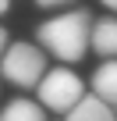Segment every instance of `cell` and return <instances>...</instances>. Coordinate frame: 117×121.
Masks as SVG:
<instances>
[{"label": "cell", "instance_id": "obj_1", "mask_svg": "<svg viewBox=\"0 0 117 121\" xmlns=\"http://www.w3.org/2000/svg\"><path fill=\"white\" fill-rule=\"evenodd\" d=\"M36 39L43 50H50L57 60L75 64L92 46V14L89 11H64L36 29Z\"/></svg>", "mask_w": 117, "mask_h": 121}, {"label": "cell", "instance_id": "obj_2", "mask_svg": "<svg viewBox=\"0 0 117 121\" xmlns=\"http://www.w3.org/2000/svg\"><path fill=\"white\" fill-rule=\"evenodd\" d=\"M0 71H4L7 82L21 86V89H32L43 82V75L50 71L46 68V57H43V46L36 43H11L0 57Z\"/></svg>", "mask_w": 117, "mask_h": 121}, {"label": "cell", "instance_id": "obj_3", "mask_svg": "<svg viewBox=\"0 0 117 121\" xmlns=\"http://www.w3.org/2000/svg\"><path fill=\"white\" fill-rule=\"evenodd\" d=\"M82 96H85V86L71 68H50L43 75V82H39V103L50 107V110L68 114Z\"/></svg>", "mask_w": 117, "mask_h": 121}, {"label": "cell", "instance_id": "obj_4", "mask_svg": "<svg viewBox=\"0 0 117 121\" xmlns=\"http://www.w3.org/2000/svg\"><path fill=\"white\" fill-rule=\"evenodd\" d=\"M68 121H117V117H113V107L92 93V96H82L68 110Z\"/></svg>", "mask_w": 117, "mask_h": 121}, {"label": "cell", "instance_id": "obj_5", "mask_svg": "<svg viewBox=\"0 0 117 121\" xmlns=\"http://www.w3.org/2000/svg\"><path fill=\"white\" fill-rule=\"evenodd\" d=\"M92 50L99 57H117V18H99L92 22Z\"/></svg>", "mask_w": 117, "mask_h": 121}, {"label": "cell", "instance_id": "obj_6", "mask_svg": "<svg viewBox=\"0 0 117 121\" xmlns=\"http://www.w3.org/2000/svg\"><path fill=\"white\" fill-rule=\"evenodd\" d=\"M92 93H96L99 100H106L110 107L117 103V57L106 60V64H99V68L92 71Z\"/></svg>", "mask_w": 117, "mask_h": 121}, {"label": "cell", "instance_id": "obj_7", "mask_svg": "<svg viewBox=\"0 0 117 121\" xmlns=\"http://www.w3.org/2000/svg\"><path fill=\"white\" fill-rule=\"evenodd\" d=\"M0 121H46V114H43V103L18 96V100H11L0 110Z\"/></svg>", "mask_w": 117, "mask_h": 121}, {"label": "cell", "instance_id": "obj_8", "mask_svg": "<svg viewBox=\"0 0 117 121\" xmlns=\"http://www.w3.org/2000/svg\"><path fill=\"white\" fill-rule=\"evenodd\" d=\"M39 7H61V4H68V0H36Z\"/></svg>", "mask_w": 117, "mask_h": 121}, {"label": "cell", "instance_id": "obj_9", "mask_svg": "<svg viewBox=\"0 0 117 121\" xmlns=\"http://www.w3.org/2000/svg\"><path fill=\"white\" fill-rule=\"evenodd\" d=\"M4 50H7V29L0 25V57H4Z\"/></svg>", "mask_w": 117, "mask_h": 121}, {"label": "cell", "instance_id": "obj_10", "mask_svg": "<svg viewBox=\"0 0 117 121\" xmlns=\"http://www.w3.org/2000/svg\"><path fill=\"white\" fill-rule=\"evenodd\" d=\"M103 7H110V11H117V0H99Z\"/></svg>", "mask_w": 117, "mask_h": 121}, {"label": "cell", "instance_id": "obj_11", "mask_svg": "<svg viewBox=\"0 0 117 121\" xmlns=\"http://www.w3.org/2000/svg\"><path fill=\"white\" fill-rule=\"evenodd\" d=\"M7 7H11V0H0V14H4V11H7Z\"/></svg>", "mask_w": 117, "mask_h": 121}]
</instances>
